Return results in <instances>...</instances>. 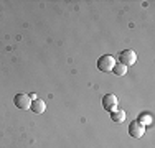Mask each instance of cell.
<instances>
[{"instance_id":"cell-8","label":"cell","mask_w":155,"mask_h":148,"mask_svg":"<svg viewBox=\"0 0 155 148\" xmlns=\"http://www.w3.org/2000/svg\"><path fill=\"white\" fill-rule=\"evenodd\" d=\"M137 122H140V124H142L143 127H147V125H150V124L153 122V118H152V114H150V112H142V114L139 115Z\"/></svg>"},{"instance_id":"cell-2","label":"cell","mask_w":155,"mask_h":148,"mask_svg":"<svg viewBox=\"0 0 155 148\" xmlns=\"http://www.w3.org/2000/svg\"><path fill=\"white\" fill-rule=\"evenodd\" d=\"M13 104H15V107L20 110H28L31 105V99L28 97L27 94H23V92H18L15 97H13Z\"/></svg>"},{"instance_id":"cell-3","label":"cell","mask_w":155,"mask_h":148,"mask_svg":"<svg viewBox=\"0 0 155 148\" xmlns=\"http://www.w3.org/2000/svg\"><path fill=\"white\" fill-rule=\"evenodd\" d=\"M129 135H130L132 138H142V137L145 135V127H143L140 122L132 120L130 124H129Z\"/></svg>"},{"instance_id":"cell-9","label":"cell","mask_w":155,"mask_h":148,"mask_svg":"<svg viewBox=\"0 0 155 148\" xmlns=\"http://www.w3.org/2000/svg\"><path fill=\"white\" fill-rule=\"evenodd\" d=\"M112 72L116 74V76H125V74H127V66L120 64V63H116V66H114Z\"/></svg>"},{"instance_id":"cell-6","label":"cell","mask_w":155,"mask_h":148,"mask_svg":"<svg viewBox=\"0 0 155 148\" xmlns=\"http://www.w3.org/2000/svg\"><path fill=\"white\" fill-rule=\"evenodd\" d=\"M30 110L35 114H43L46 110V104L41 101V99H35L31 101V105H30Z\"/></svg>"},{"instance_id":"cell-4","label":"cell","mask_w":155,"mask_h":148,"mask_svg":"<svg viewBox=\"0 0 155 148\" xmlns=\"http://www.w3.org/2000/svg\"><path fill=\"white\" fill-rule=\"evenodd\" d=\"M137 61V54H135V51L132 50H124L119 53V63L124 66H132L134 63Z\"/></svg>"},{"instance_id":"cell-1","label":"cell","mask_w":155,"mask_h":148,"mask_svg":"<svg viewBox=\"0 0 155 148\" xmlns=\"http://www.w3.org/2000/svg\"><path fill=\"white\" fill-rule=\"evenodd\" d=\"M114 66H116V59H114L112 54H102V56L97 59V69L102 72L112 71Z\"/></svg>"},{"instance_id":"cell-5","label":"cell","mask_w":155,"mask_h":148,"mask_svg":"<svg viewBox=\"0 0 155 148\" xmlns=\"http://www.w3.org/2000/svg\"><path fill=\"white\" fill-rule=\"evenodd\" d=\"M117 105H119V101L114 94H106L102 97V107H104L106 112H114L117 109Z\"/></svg>"},{"instance_id":"cell-7","label":"cell","mask_w":155,"mask_h":148,"mask_svg":"<svg viewBox=\"0 0 155 148\" xmlns=\"http://www.w3.org/2000/svg\"><path fill=\"white\" fill-rule=\"evenodd\" d=\"M110 120L116 122V124H122L125 120V112L122 109H116L114 112H110Z\"/></svg>"}]
</instances>
